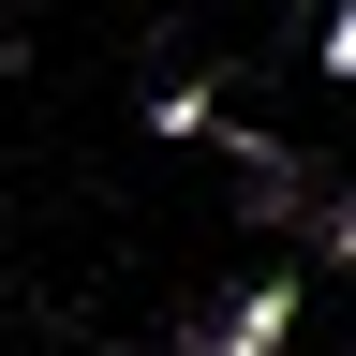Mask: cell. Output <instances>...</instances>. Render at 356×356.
Wrapping results in <instances>:
<instances>
[{
    "mask_svg": "<svg viewBox=\"0 0 356 356\" xmlns=\"http://www.w3.org/2000/svg\"><path fill=\"white\" fill-rule=\"evenodd\" d=\"M282 341H297V282H252V297L208 327V356H282Z\"/></svg>",
    "mask_w": 356,
    "mask_h": 356,
    "instance_id": "1",
    "label": "cell"
}]
</instances>
